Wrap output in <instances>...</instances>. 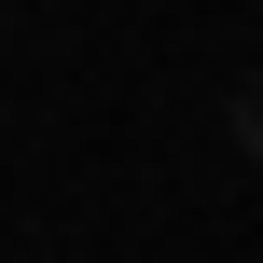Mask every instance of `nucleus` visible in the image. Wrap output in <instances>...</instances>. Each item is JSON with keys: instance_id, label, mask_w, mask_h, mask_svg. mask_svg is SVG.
Returning a JSON list of instances; mask_svg holds the SVG:
<instances>
[{"instance_id": "1", "label": "nucleus", "mask_w": 263, "mask_h": 263, "mask_svg": "<svg viewBox=\"0 0 263 263\" xmlns=\"http://www.w3.org/2000/svg\"><path fill=\"white\" fill-rule=\"evenodd\" d=\"M222 139H236V153H250V166H263V69H250V83H236V97H222Z\"/></svg>"}]
</instances>
